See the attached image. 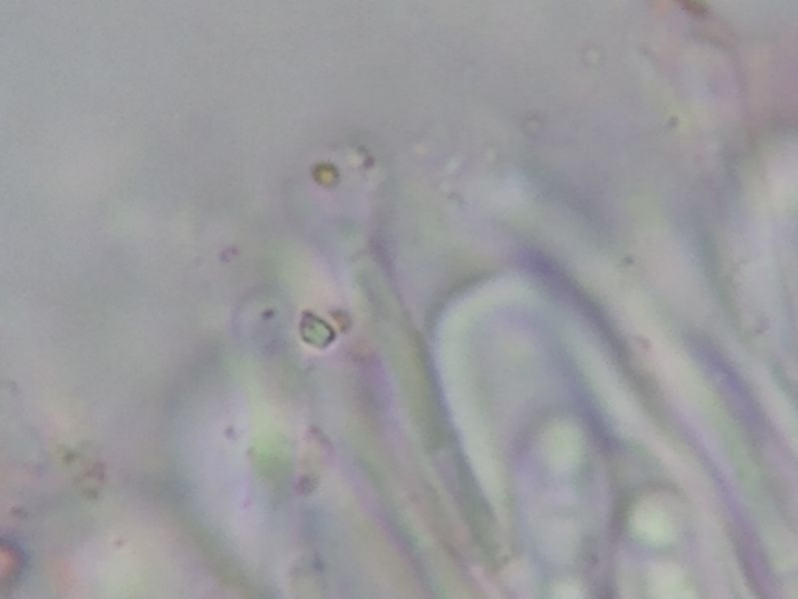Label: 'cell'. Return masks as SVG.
I'll return each mask as SVG.
<instances>
[{
    "instance_id": "obj_1",
    "label": "cell",
    "mask_w": 798,
    "mask_h": 599,
    "mask_svg": "<svg viewBox=\"0 0 798 599\" xmlns=\"http://www.w3.org/2000/svg\"><path fill=\"white\" fill-rule=\"evenodd\" d=\"M660 599H694V596L685 589L680 575H675L674 571L658 575L657 582Z\"/></svg>"
}]
</instances>
